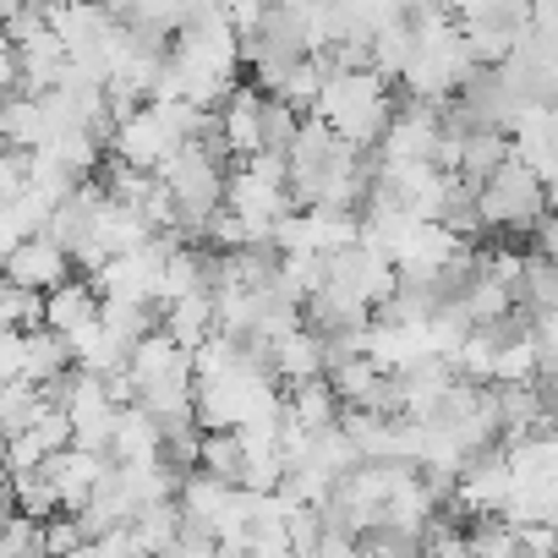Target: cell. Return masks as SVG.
<instances>
[{
	"instance_id": "obj_1",
	"label": "cell",
	"mask_w": 558,
	"mask_h": 558,
	"mask_svg": "<svg viewBox=\"0 0 558 558\" xmlns=\"http://www.w3.org/2000/svg\"><path fill=\"white\" fill-rule=\"evenodd\" d=\"M395 110H400L395 105V88H389V77L373 61L367 66H335V72H324V88L313 99V116H324L356 148H378V137L395 121Z\"/></svg>"
},
{
	"instance_id": "obj_23",
	"label": "cell",
	"mask_w": 558,
	"mask_h": 558,
	"mask_svg": "<svg viewBox=\"0 0 558 558\" xmlns=\"http://www.w3.org/2000/svg\"><path fill=\"white\" fill-rule=\"evenodd\" d=\"M175 531H181V504L165 498V504H143L132 514V536H137V553H170L175 547Z\"/></svg>"
},
{
	"instance_id": "obj_32",
	"label": "cell",
	"mask_w": 558,
	"mask_h": 558,
	"mask_svg": "<svg viewBox=\"0 0 558 558\" xmlns=\"http://www.w3.org/2000/svg\"><path fill=\"white\" fill-rule=\"evenodd\" d=\"M542 384H547V389H542V395H547V416L558 422V378H542Z\"/></svg>"
},
{
	"instance_id": "obj_15",
	"label": "cell",
	"mask_w": 558,
	"mask_h": 558,
	"mask_svg": "<svg viewBox=\"0 0 558 558\" xmlns=\"http://www.w3.org/2000/svg\"><path fill=\"white\" fill-rule=\"evenodd\" d=\"M110 460H165V433L159 416L137 400H126L116 411V438H110Z\"/></svg>"
},
{
	"instance_id": "obj_6",
	"label": "cell",
	"mask_w": 558,
	"mask_h": 558,
	"mask_svg": "<svg viewBox=\"0 0 558 558\" xmlns=\"http://www.w3.org/2000/svg\"><path fill=\"white\" fill-rule=\"evenodd\" d=\"M454 23H460L471 56L482 66H498L525 39V28H531V0H482L471 17H454Z\"/></svg>"
},
{
	"instance_id": "obj_9",
	"label": "cell",
	"mask_w": 558,
	"mask_h": 558,
	"mask_svg": "<svg viewBox=\"0 0 558 558\" xmlns=\"http://www.w3.org/2000/svg\"><path fill=\"white\" fill-rule=\"evenodd\" d=\"M0 268H7L17 286H28V291H56L61 279H66V268H72V252H66L50 230H34Z\"/></svg>"
},
{
	"instance_id": "obj_22",
	"label": "cell",
	"mask_w": 558,
	"mask_h": 558,
	"mask_svg": "<svg viewBox=\"0 0 558 558\" xmlns=\"http://www.w3.org/2000/svg\"><path fill=\"white\" fill-rule=\"evenodd\" d=\"M7 487H12V509H23V514H34V520H50V514L61 509V487H56L50 465L12 471V476H7Z\"/></svg>"
},
{
	"instance_id": "obj_27",
	"label": "cell",
	"mask_w": 558,
	"mask_h": 558,
	"mask_svg": "<svg viewBox=\"0 0 558 558\" xmlns=\"http://www.w3.org/2000/svg\"><path fill=\"white\" fill-rule=\"evenodd\" d=\"M0 553H45V520L7 509L0 514Z\"/></svg>"
},
{
	"instance_id": "obj_25",
	"label": "cell",
	"mask_w": 558,
	"mask_h": 558,
	"mask_svg": "<svg viewBox=\"0 0 558 558\" xmlns=\"http://www.w3.org/2000/svg\"><path fill=\"white\" fill-rule=\"evenodd\" d=\"M536 378V340L531 335H514L498 345V362H493V378L487 384H531Z\"/></svg>"
},
{
	"instance_id": "obj_24",
	"label": "cell",
	"mask_w": 558,
	"mask_h": 558,
	"mask_svg": "<svg viewBox=\"0 0 558 558\" xmlns=\"http://www.w3.org/2000/svg\"><path fill=\"white\" fill-rule=\"evenodd\" d=\"M116 23H132L143 34H175L181 28V0H105Z\"/></svg>"
},
{
	"instance_id": "obj_29",
	"label": "cell",
	"mask_w": 558,
	"mask_h": 558,
	"mask_svg": "<svg viewBox=\"0 0 558 558\" xmlns=\"http://www.w3.org/2000/svg\"><path fill=\"white\" fill-rule=\"evenodd\" d=\"M531 39L558 56V0H531Z\"/></svg>"
},
{
	"instance_id": "obj_19",
	"label": "cell",
	"mask_w": 558,
	"mask_h": 558,
	"mask_svg": "<svg viewBox=\"0 0 558 558\" xmlns=\"http://www.w3.org/2000/svg\"><path fill=\"white\" fill-rule=\"evenodd\" d=\"M94 318H99V291L88 286V279H61L56 291H45V324L50 329L72 335V329H83Z\"/></svg>"
},
{
	"instance_id": "obj_31",
	"label": "cell",
	"mask_w": 558,
	"mask_h": 558,
	"mask_svg": "<svg viewBox=\"0 0 558 558\" xmlns=\"http://www.w3.org/2000/svg\"><path fill=\"white\" fill-rule=\"evenodd\" d=\"M263 7L268 0H225V12H230V23H235V34H246L257 17H263Z\"/></svg>"
},
{
	"instance_id": "obj_17",
	"label": "cell",
	"mask_w": 558,
	"mask_h": 558,
	"mask_svg": "<svg viewBox=\"0 0 558 558\" xmlns=\"http://www.w3.org/2000/svg\"><path fill=\"white\" fill-rule=\"evenodd\" d=\"M72 340V362L77 367H88V373H121L126 367V356H132V340H121L105 318H94V324H83V329H72L66 335Z\"/></svg>"
},
{
	"instance_id": "obj_2",
	"label": "cell",
	"mask_w": 558,
	"mask_h": 558,
	"mask_svg": "<svg viewBox=\"0 0 558 558\" xmlns=\"http://www.w3.org/2000/svg\"><path fill=\"white\" fill-rule=\"evenodd\" d=\"M154 175L165 181V192H170V203H175L181 235L197 241L203 225H208V214L225 208V143H219V132H203V137L175 143L170 159H165Z\"/></svg>"
},
{
	"instance_id": "obj_12",
	"label": "cell",
	"mask_w": 558,
	"mask_h": 558,
	"mask_svg": "<svg viewBox=\"0 0 558 558\" xmlns=\"http://www.w3.org/2000/svg\"><path fill=\"white\" fill-rule=\"evenodd\" d=\"M50 476H56V487H61V509H83L88 504V493L99 487V476L116 465L105 449H83V444H66V449H56L50 460Z\"/></svg>"
},
{
	"instance_id": "obj_30",
	"label": "cell",
	"mask_w": 558,
	"mask_h": 558,
	"mask_svg": "<svg viewBox=\"0 0 558 558\" xmlns=\"http://www.w3.org/2000/svg\"><path fill=\"white\" fill-rule=\"evenodd\" d=\"M23 88V72H17V45H12V34L0 28V99L7 94H17Z\"/></svg>"
},
{
	"instance_id": "obj_3",
	"label": "cell",
	"mask_w": 558,
	"mask_h": 558,
	"mask_svg": "<svg viewBox=\"0 0 558 558\" xmlns=\"http://www.w3.org/2000/svg\"><path fill=\"white\" fill-rule=\"evenodd\" d=\"M126 373H132L137 405H148L159 422H170V416H197V411H192V400H197L192 351H181L165 329H148V335L132 345Z\"/></svg>"
},
{
	"instance_id": "obj_21",
	"label": "cell",
	"mask_w": 558,
	"mask_h": 558,
	"mask_svg": "<svg viewBox=\"0 0 558 558\" xmlns=\"http://www.w3.org/2000/svg\"><path fill=\"white\" fill-rule=\"evenodd\" d=\"M514 307H525V313H553L558 307V263L547 252H520Z\"/></svg>"
},
{
	"instance_id": "obj_8",
	"label": "cell",
	"mask_w": 558,
	"mask_h": 558,
	"mask_svg": "<svg viewBox=\"0 0 558 558\" xmlns=\"http://www.w3.org/2000/svg\"><path fill=\"white\" fill-rule=\"evenodd\" d=\"M444 137V105L433 99H411L405 110H395V121L378 137V159H433Z\"/></svg>"
},
{
	"instance_id": "obj_26",
	"label": "cell",
	"mask_w": 558,
	"mask_h": 558,
	"mask_svg": "<svg viewBox=\"0 0 558 558\" xmlns=\"http://www.w3.org/2000/svg\"><path fill=\"white\" fill-rule=\"evenodd\" d=\"M296 126H302V110L296 105H286L279 94H263V148L286 154L291 137H296Z\"/></svg>"
},
{
	"instance_id": "obj_18",
	"label": "cell",
	"mask_w": 558,
	"mask_h": 558,
	"mask_svg": "<svg viewBox=\"0 0 558 558\" xmlns=\"http://www.w3.org/2000/svg\"><path fill=\"white\" fill-rule=\"evenodd\" d=\"M509 154H514V137H509L504 126H476V132L460 137V165H454V170H460V181L482 186Z\"/></svg>"
},
{
	"instance_id": "obj_14",
	"label": "cell",
	"mask_w": 558,
	"mask_h": 558,
	"mask_svg": "<svg viewBox=\"0 0 558 558\" xmlns=\"http://www.w3.org/2000/svg\"><path fill=\"white\" fill-rule=\"evenodd\" d=\"M493 389V411H498V438H520V433H536L547 416V395H542V378L531 384H487Z\"/></svg>"
},
{
	"instance_id": "obj_20",
	"label": "cell",
	"mask_w": 558,
	"mask_h": 558,
	"mask_svg": "<svg viewBox=\"0 0 558 558\" xmlns=\"http://www.w3.org/2000/svg\"><path fill=\"white\" fill-rule=\"evenodd\" d=\"M214 329H219V324H214V291H197V296L165 302V335H170L181 351H197Z\"/></svg>"
},
{
	"instance_id": "obj_4",
	"label": "cell",
	"mask_w": 558,
	"mask_h": 558,
	"mask_svg": "<svg viewBox=\"0 0 558 558\" xmlns=\"http://www.w3.org/2000/svg\"><path fill=\"white\" fill-rule=\"evenodd\" d=\"M476 208H482V225L487 230H531L547 214V186H542V175L520 154H509L476 186Z\"/></svg>"
},
{
	"instance_id": "obj_28",
	"label": "cell",
	"mask_w": 558,
	"mask_h": 558,
	"mask_svg": "<svg viewBox=\"0 0 558 558\" xmlns=\"http://www.w3.org/2000/svg\"><path fill=\"white\" fill-rule=\"evenodd\" d=\"M88 547V536H83V525H77V514L66 509H56L50 520H45V553H83Z\"/></svg>"
},
{
	"instance_id": "obj_16",
	"label": "cell",
	"mask_w": 558,
	"mask_h": 558,
	"mask_svg": "<svg viewBox=\"0 0 558 558\" xmlns=\"http://www.w3.org/2000/svg\"><path fill=\"white\" fill-rule=\"evenodd\" d=\"M66 367H77V362H72V340L61 329H50V324L23 329V378L28 384H45L50 389Z\"/></svg>"
},
{
	"instance_id": "obj_7",
	"label": "cell",
	"mask_w": 558,
	"mask_h": 558,
	"mask_svg": "<svg viewBox=\"0 0 558 558\" xmlns=\"http://www.w3.org/2000/svg\"><path fill=\"white\" fill-rule=\"evenodd\" d=\"M175 143H181V137H175L170 116H165L154 99L132 105V110L116 121V132H110V154L126 159V165H137V170H159V165L170 159Z\"/></svg>"
},
{
	"instance_id": "obj_13",
	"label": "cell",
	"mask_w": 558,
	"mask_h": 558,
	"mask_svg": "<svg viewBox=\"0 0 558 558\" xmlns=\"http://www.w3.org/2000/svg\"><path fill=\"white\" fill-rule=\"evenodd\" d=\"M50 132H56V121H50V110H45L39 94H23L17 88V94L0 99V143H7V148L34 154V148L50 143Z\"/></svg>"
},
{
	"instance_id": "obj_11",
	"label": "cell",
	"mask_w": 558,
	"mask_h": 558,
	"mask_svg": "<svg viewBox=\"0 0 558 558\" xmlns=\"http://www.w3.org/2000/svg\"><path fill=\"white\" fill-rule=\"evenodd\" d=\"M268 367L279 384H307V378H324L329 373V340L307 324H296L291 335H279L268 345Z\"/></svg>"
},
{
	"instance_id": "obj_10",
	"label": "cell",
	"mask_w": 558,
	"mask_h": 558,
	"mask_svg": "<svg viewBox=\"0 0 558 558\" xmlns=\"http://www.w3.org/2000/svg\"><path fill=\"white\" fill-rule=\"evenodd\" d=\"M219 143H225V154H257L263 148V88L257 83H235L230 94H225V105H219Z\"/></svg>"
},
{
	"instance_id": "obj_5",
	"label": "cell",
	"mask_w": 558,
	"mask_h": 558,
	"mask_svg": "<svg viewBox=\"0 0 558 558\" xmlns=\"http://www.w3.org/2000/svg\"><path fill=\"white\" fill-rule=\"evenodd\" d=\"M324 286H335L340 296L362 302L367 313H378L395 286H400V263L389 257V246H378L373 235H356L351 246L329 252V274H324Z\"/></svg>"
}]
</instances>
